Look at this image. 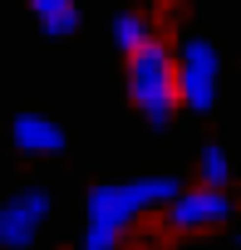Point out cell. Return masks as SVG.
Here are the masks:
<instances>
[{
    "label": "cell",
    "instance_id": "277c9868",
    "mask_svg": "<svg viewBox=\"0 0 241 250\" xmlns=\"http://www.w3.org/2000/svg\"><path fill=\"white\" fill-rule=\"evenodd\" d=\"M49 221V191L45 187H25L0 206V245L5 250H30L40 226Z\"/></svg>",
    "mask_w": 241,
    "mask_h": 250
},
{
    "label": "cell",
    "instance_id": "8fae6325",
    "mask_svg": "<svg viewBox=\"0 0 241 250\" xmlns=\"http://www.w3.org/2000/svg\"><path fill=\"white\" fill-rule=\"evenodd\" d=\"M98 250H118V245H98Z\"/></svg>",
    "mask_w": 241,
    "mask_h": 250
},
{
    "label": "cell",
    "instance_id": "8992f818",
    "mask_svg": "<svg viewBox=\"0 0 241 250\" xmlns=\"http://www.w3.org/2000/svg\"><path fill=\"white\" fill-rule=\"evenodd\" d=\"M10 138H15L20 152H35V157L64 147V128H59L54 118H45V113H20V118H15V128H10Z\"/></svg>",
    "mask_w": 241,
    "mask_h": 250
},
{
    "label": "cell",
    "instance_id": "5b68a950",
    "mask_svg": "<svg viewBox=\"0 0 241 250\" xmlns=\"http://www.w3.org/2000/svg\"><path fill=\"white\" fill-rule=\"evenodd\" d=\"M231 211L236 206H231L226 191H217V187H187V191H177L168 201V226L182 230V235H192V230H212V226L231 221Z\"/></svg>",
    "mask_w": 241,
    "mask_h": 250
},
{
    "label": "cell",
    "instance_id": "7a4b0ae2",
    "mask_svg": "<svg viewBox=\"0 0 241 250\" xmlns=\"http://www.w3.org/2000/svg\"><path fill=\"white\" fill-rule=\"evenodd\" d=\"M128 98L143 108V118L153 128H168L172 108H177V74H172V54L148 40L143 49L128 54Z\"/></svg>",
    "mask_w": 241,
    "mask_h": 250
},
{
    "label": "cell",
    "instance_id": "7c38bea8",
    "mask_svg": "<svg viewBox=\"0 0 241 250\" xmlns=\"http://www.w3.org/2000/svg\"><path fill=\"white\" fill-rule=\"evenodd\" d=\"M236 245H241V235H236Z\"/></svg>",
    "mask_w": 241,
    "mask_h": 250
},
{
    "label": "cell",
    "instance_id": "30bf717a",
    "mask_svg": "<svg viewBox=\"0 0 241 250\" xmlns=\"http://www.w3.org/2000/svg\"><path fill=\"white\" fill-rule=\"evenodd\" d=\"M74 0H30V10L40 15V20H49V15H59V10H69Z\"/></svg>",
    "mask_w": 241,
    "mask_h": 250
},
{
    "label": "cell",
    "instance_id": "9c48e42d",
    "mask_svg": "<svg viewBox=\"0 0 241 250\" xmlns=\"http://www.w3.org/2000/svg\"><path fill=\"white\" fill-rule=\"evenodd\" d=\"M74 30H79V10H74V5L45 20V35H54V40H59V35H74Z\"/></svg>",
    "mask_w": 241,
    "mask_h": 250
},
{
    "label": "cell",
    "instance_id": "3957f363",
    "mask_svg": "<svg viewBox=\"0 0 241 250\" xmlns=\"http://www.w3.org/2000/svg\"><path fill=\"white\" fill-rule=\"evenodd\" d=\"M172 74H177V98L197 113H207L217 103V83H221V59L207 40H187L182 54L172 59Z\"/></svg>",
    "mask_w": 241,
    "mask_h": 250
},
{
    "label": "cell",
    "instance_id": "52a82bcc",
    "mask_svg": "<svg viewBox=\"0 0 241 250\" xmlns=\"http://www.w3.org/2000/svg\"><path fill=\"white\" fill-rule=\"evenodd\" d=\"M226 182H231V162H226V152L212 143V147H202V157H197V187H217V191H226Z\"/></svg>",
    "mask_w": 241,
    "mask_h": 250
},
{
    "label": "cell",
    "instance_id": "6da1fadb",
    "mask_svg": "<svg viewBox=\"0 0 241 250\" xmlns=\"http://www.w3.org/2000/svg\"><path fill=\"white\" fill-rule=\"evenodd\" d=\"M177 177H138V182H103L89 191V230H84V250H98V245H118L123 230L153 211V206H168L177 196Z\"/></svg>",
    "mask_w": 241,
    "mask_h": 250
},
{
    "label": "cell",
    "instance_id": "ba28073f",
    "mask_svg": "<svg viewBox=\"0 0 241 250\" xmlns=\"http://www.w3.org/2000/svg\"><path fill=\"white\" fill-rule=\"evenodd\" d=\"M148 40H153V30H148V20H143L138 10H128V15H118V20H113V44L123 49V54L143 49Z\"/></svg>",
    "mask_w": 241,
    "mask_h": 250
}]
</instances>
